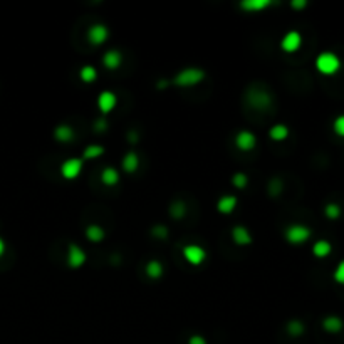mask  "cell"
Listing matches in <instances>:
<instances>
[{
	"mask_svg": "<svg viewBox=\"0 0 344 344\" xmlns=\"http://www.w3.org/2000/svg\"><path fill=\"white\" fill-rule=\"evenodd\" d=\"M232 240L235 244H237L239 247H247L252 244V233L247 227L244 225H235L232 228Z\"/></svg>",
	"mask_w": 344,
	"mask_h": 344,
	"instance_id": "cell-11",
	"label": "cell"
},
{
	"mask_svg": "<svg viewBox=\"0 0 344 344\" xmlns=\"http://www.w3.org/2000/svg\"><path fill=\"white\" fill-rule=\"evenodd\" d=\"M272 2L270 0H244L242 4H240V9H244L245 12H252V14H255V12H261V10H265L269 9Z\"/></svg>",
	"mask_w": 344,
	"mask_h": 344,
	"instance_id": "cell-17",
	"label": "cell"
},
{
	"mask_svg": "<svg viewBox=\"0 0 344 344\" xmlns=\"http://www.w3.org/2000/svg\"><path fill=\"white\" fill-rule=\"evenodd\" d=\"M341 213H342V210L337 203H328L324 207V215H326V219H329V220H337L341 217Z\"/></svg>",
	"mask_w": 344,
	"mask_h": 344,
	"instance_id": "cell-26",
	"label": "cell"
},
{
	"mask_svg": "<svg viewBox=\"0 0 344 344\" xmlns=\"http://www.w3.org/2000/svg\"><path fill=\"white\" fill-rule=\"evenodd\" d=\"M281 191H282V182L279 178H274L272 182H270V185H269V193L272 197H277Z\"/></svg>",
	"mask_w": 344,
	"mask_h": 344,
	"instance_id": "cell-32",
	"label": "cell"
},
{
	"mask_svg": "<svg viewBox=\"0 0 344 344\" xmlns=\"http://www.w3.org/2000/svg\"><path fill=\"white\" fill-rule=\"evenodd\" d=\"M291 7H294V9H304V7H307V2H306V0H299V2H292V4H291Z\"/></svg>",
	"mask_w": 344,
	"mask_h": 344,
	"instance_id": "cell-35",
	"label": "cell"
},
{
	"mask_svg": "<svg viewBox=\"0 0 344 344\" xmlns=\"http://www.w3.org/2000/svg\"><path fill=\"white\" fill-rule=\"evenodd\" d=\"M333 131H334V135H337L339 138H344V114H339V116L334 118Z\"/></svg>",
	"mask_w": 344,
	"mask_h": 344,
	"instance_id": "cell-29",
	"label": "cell"
},
{
	"mask_svg": "<svg viewBox=\"0 0 344 344\" xmlns=\"http://www.w3.org/2000/svg\"><path fill=\"white\" fill-rule=\"evenodd\" d=\"M104 237H106V232H104V228H102L101 225H98V223H91V225H88L86 239L89 240V242L101 244L102 240H104Z\"/></svg>",
	"mask_w": 344,
	"mask_h": 344,
	"instance_id": "cell-18",
	"label": "cell"
},
{
	"mask_svg": "<svg viewBox=\"0 0 344 344\" xmlns=\"http://www.w3.org/2000/svg\"><path fill=\"white\" fill-rule=\"evenodd\" d=\"M289 128L286 124H281V123H277V124H274L272 128L269 130V138L272 141H284V140H287L289 138Z\"/></svg>",
	"mask_w": 344,
	"mask_h": 344,
	"instance_id": "cell-22",
	"label": "cell"
},
{
	"mask_svg": "<svg viewBox=\"0 0 344 344\" xmlns=\"http://www.w3.org/2000/svg\"><path fill=\"white\" fill-rule=\"evenodd\" d=\"M74 138H76V133L69 124H59L57 128L54 130V140L59 143H71Z\"/></svg>",
	"mask_w": 344,
	"mask_h": 344,
	"instance_id": "cell-15",
	"label": "cell"
},
{
	"mask_svg": "<svg viewBox=\"0 0 344 344\" xmlns=\"http://www.w3.org/2000/svg\"><path fill=\"white\" fill-rule=\"evenodd\" d=\"M118 104V96L113 91H102L98 96V107L102 114H110Z\"/></svg>",
	"mask_w": 344,
	"mask_h": 344,
	"instance_id": "cell-10",
	"label": "cell"
},
{
	"mask_svg": "<svg viewBox=\"0 0 344 344\" xmlns=\"http://www.w3.org/2000/svg\"><path fill=\"white\" fill-rule=\"evenodd\" d=\"M333 279L336 284H339V286H344V261H341L339 264L336 265L334 272H333Z\"/></svg>",
	"mask_w": 344,
	"mask_h": 344,
	"instance_id": "cell-30",
	"label": "cell"
},
{
	"mask_svg": "<svg viewBox=\"0 0 344 344\" xmlns=\"http://www.w3.org/2000/svg\"><path fill=\"white\" fill-rule=\"evenodd\" d=\"M121 166L126 173H135L138 168H140V156H138L135 152H128L124 156H123V161H121Z\"/></svg>",
	"mask_w": 344,
	"mask_h": 344,
	"instance_id": "cell-19",
	"label": "cell"
},
{
	"mask_svg": "<svg viewBox=\"0 0 344 344\" xmlns=\"http://www.w3.org/2000/svg\"><path fill=\"white\" fill-rule=\"evenodd\" d=\"M188 344H208V342H207V339H205L203 336H200V334H193V336L188 337Z\"/></svg>",
	"mask_w": 344,
	"mask_h": 344,
	"instance_id": "cell-33",
	"label": "cell"
},
{
	"mask_svg": "<svg viewBox=\"0 0 344 344\" xmlns=\"http://www.w3.org/2000/svg\"><path fill=\"white\" fill-rule=\"evenodd\" d=\"M205 71L200 68H185L175 74V77L170 81L177 88H195L205 79Z\"/></svg>",
	"mask_w": 344,
	"mask_h": 344,
	"instance_id": "cell-2",
	"label": "cell"
},
{
	"mask_svg": "<svg viewBox=\"0 0 344 344\" xmlns=\"http://www.w3.org/2000/svg\"><path fill=\"white\" fill-rule=\"evenodd\" d=\"M104 146H101V144H88L86 148H84L82 152V161L84 160H96L99 158V156L104 155Z\"/></svg>",
	"mask_w": 344,
	"mask_h": 344,
	"instance_id": "cell-24",
	"label": "cell"
},
{
	"mask_svg": "<svg viewBox=\"0 0 344 344\" xmlns=\"http://www.w3.org/2000/svg\"><path fill=\"white\" fill-rule=\"evenodd\" d=\"M235 146H237L240 152L249 153L257 146V136L249 130H240L237 135H235Z\"/></svg>",
	"mask_w": 344,
	"mask_h": 344,
	"instance_id": "cell-8",
	"label": "cell"
},
{
	"mask_svg": "<svg viewBox=\"0 0 344 344\" xmlns=\"http://www.w3.org/2000/svg\"><path fill=\"white\" fill-rule=\"evenodd\" d=\"M102 64L107 71H116L123 64V54L116 49H110L102 56Z\"/></svg>",
	"mask_w": 344,
	"mask_h": 344,
	"instance_id": "cell-12",
	"label": "cell"
},
{
	"mask_svg": "<svg viewBox=\"0 0 344 344\" xmlns=\"http://www.w3.org/2000/svg\"><path fill=\"white\" fill-rule=\"evenodd\" d=\"M183 259L190 265H202L207 259V252L202 245L198 244H188L183 247Z\"/></svg>",
	"mask_w": 344,
	"mask_h": 344,
	"instance_id": "cell-7",
	"label": "cell"
},
{
	"mask_svg": "<svg viewBox=\"0 0 344 344\" xmlns=\"http://www.w3.org/2000/svg\"><path fill=\"white\" fill-rule=\"evenodd\" d=\"M66 261H68V265L71 269H81L82 265L86 264L88 255L81 245L71 242L68 245V255H66Z\"/></svg>",
	"mask_w": 344,
	"mask_h": 344,
	"instance_id": "cell-5",
	"label": "cell"
},
{
	"mask_svg": "<svg viewBox=\"0 0 344 344\" xmlns=\"http://www.w3.org/2000/svg\"><path fill=\"white\" fill-rule=\"evenodd\" d=\"M170 212H171V215H173V219H177V220H178V219H182V217L185 215L186 207H185L183 203H180V202H178V203H175L173 207L170 208Z\"/></svg>",
	"mask_w": 344,
	"mask_h": 344,
	"instance_id": "cell-31",
	"label": "cell"
},
{
	"mask_svg": "<svg viewBox=\"0 0 344 344\" xmlns=\"http://www.w3.org/2000/svg\"><path fill=\"white\" fill-rule=\"evenodd\" d=\"M4 252H5V242H4V239L0 237V257L4 255Z\"/></svg>",
	"mask_w": 344,
	"mask_h": 344,
	"instance_id": "cell-36",
	"label": "cell"
},
{
	"mask_svg": "<svg viewBox=\"0 0 344 344\" xmlns=\"http://www.w3.org/2000/svg\"><path fill=\"white\" fill-rule=\"evenodd\" d=\"M314 66H316L317 72H321L322 76H334L336 72H339L342 68V61L341 57L337 56L336 52L331 51H324L316 57L314 61Z\"/></svg>",
	"mask_w": 344,
	"mask_h": 344,
	"instance_id": "cell-1",
	"label": "cell"
},
{
	"mask_svg": "<svg viewBox=\"0 0 344 344\" xmlns=\"http://www.w3.org/2000/svg\"><path fill=\"white\" fill-rule=\"evenodd\" d=\"M287 331H289V334H292L294 337H297V336H300L304 333V324L300 321H291L287 324Z\"/></svg>",
	"mask_w": 344,
	"mask_h": 344,
	"instance_id": "cell-28",
	"label": "cell"
},
{
	"mask_svg": "<svg viewBox=\"0 0 344 344\" xmlns=\"http://www.w3.org/2000/svg\"><path fill=\"white\" fill-rule=\"evenodd\" d=\"M322 329L328 331L331 334H336V333H341L342 328H344V322L339 316H326L322 319Z\"/></svg>",
	"mask_w": 344,
	"mask_h": 344,
	"instance_id": "cell-16",
	"label": "cell"
},
{
	"mask_svg": "<svg viewBox=\"0 0 344 344\" xmlns=\"http://www.w3.org/2000/svg\"><path fill=\"white\" fill-rule=\"evenodd\" d=\"M119 180H121V177H119V171L114 166H106L104 170L101 171V182L104 183L106 186L118 185Z\"/></svg>",
	"mask_w": 344,
	"mask_h": 344,
	"instance_id": "cell-21",
	"label": "cell"
},
{
	"mask_svg": "<svg viewBox=\"0 0 344 344\" xmlns=\"http://www.w3.org/2000/svg\"><path fill=\"white\" fill-rule=\"evenodd\" d=\"M331 252H333V245H331L329 240H326V239H319L312 245V255L316 257V259H326V257H329Z\"/></svg>",
	"mask_w": 344,
	"mask_h": 344,
	"instance_id": "cell-14",
	"label": "cell"
},
{
	"mask_svg": "<svg viewBox=\"0 0 344 344\" xmlns=\"http://www.w3.org/2000/svg\"><path fill=\"white\" fill-rule=\"evenodd\" d=\"M250 101L257 110H267L272 104V98L265 91H253V94L250 96Z\"/></svg>",
	"mask_w": 344,
	"mask_h": 344,
	"instance_id": "cell-20",
	"label": "cell"
},
{
	"mask_svg": "<svg viewBox=\"0 0 344 344\" xmlns=\"http://www.w3.org/2000/svg\"><path fill=\"white\" fill-rule=\"evenodd\" d=\"M79 77L82 82L86 84H91L98 79V71H96L94 66H82L81 71H79Z\"/></svg>",
	"mask_w": 344,
	"mask_h": 344,
	"instance_id": "cell-25",
	"label": "cell"
},
{
	"mask_svg": "<svg viewBox=\"0 0 344 344\" xmlns=\"http://www.w3.org/2000/svg\"><path fill=\"white\" fill-rule=\"evenodd\" d=\"M155 228H158V230H153L155 232V235H158V237H166V233H168V230L163 225H160V227H155Z\"/></svg>",
	"mask_w": 344,
	"mask_h": 344,
	"instance_id": "cell-34",
	"label": "cell"
},
{
	"mask_svg": "<svg viewBox=\"0 0 344 344\" xmlns=\"http://www.w3.org/2000/svg\"><path fill=\"white\" fill-rule=\"evenodd\" d=\"M144 272H146V275L149 277V279H160V277L163 275V272H165V267H163V264L160 261H149L146 264V267H144Z\"/></svg>",
	"mask_w": 344,
	"mask_h": 344,
	"instance_id": "cell-23",
	"label": "cell"
},
{
	"mask_svg": "<svg viewBox=\"0 0 344 344\" xmlns=\"http://www.w3.org/2000/svg\"><path fill=\"white\" fill-rule=\"evenodd\" d=\"M232 185L235 186V188L244 190L245 186L249 185V177H247V175H245V173H242V171L235 173L233 177H232Z\"/></svg>",
	"mask_w": 344,
	"mask_h": 344,
	"instance_id": "cell-27",
	"label": "cell"
},
{
	"mask_svg": "<svg viewBox=\"0 0 344 344\" xmlns=\"http://www.w3.org/2000/svg\"><path fill=\"white\" fill-rule=\"evenodd\" d=\"M237 205H239V200L235 195H223L219 198V202H217V210H219L222 215H228L237 208Z\"/></svg>",
	"mask_w": 344,
	"mask_h": 344,
	"instance_id": "cell-13",
	"label": "cell"
},
{
	"mask_svg": "<svg viewBox=\"0 0 344 344\" xmlns=\"http://www.w3.org/2000/svg\"><path fill=\"white\" fill-rule=\"evenodd\" d=\"M86 39H88V42L91 46L99 47V46L104 44L107 39H110V29H107V26H104V24L96 22V24H93V26L88 29Z\"/></svg>",
	"mask_w": 344,
	"mask_h": 344,
	"instance_id": "cell-4",
	"label": "cell"
},
{
	"mask_svg": "<svg viewBox=\"0 0 344 344\" xmlns=\"http://www.w3.org/2000/svg\"><path fill=\"white\" fill-rule=\"evenodd\" d=\"M303 46V35L297 31H289L284 37L281 39V49L287 54H294L300 49Z\"/></svg>",
	"mask_w": 344,
	"mask_h": 344,
	"instance_id": "cell-9",
	"label": "cell"
},
{
	"mask_svg": "<svg viewBox=\"0 0 344 344\" xmlns=\"http://www.w3.org/2000/svg\"><path fill=\"white\" fill-rule=\"evenodd\" d=\"M312 237V230L304 223H291L286 230H284V239L291 245H303L309 242Z\"/></svg>",
	"mask_w": 344,
	"mask_h": 344,
	"instance_id": "cell-3",
	"label": "cell"
},
{
	"mask_svg": "<svg viewBox=\"0 0 344 344\" xmlns=\"http://www.w3.org/2000/svg\"><path fill=\"white\" fill-rule=\"evenodd\" d=\"M82 168H84V161L82 158H68L64 160V163L61 165V177L64 180H76L79 175L82 173Z\"/></svg>",
	"mask_w": 344,
	"mask_h": 344,
	"instance_id": "cell-6",
	"label": "cell"
}]
</instances>
